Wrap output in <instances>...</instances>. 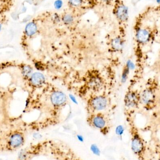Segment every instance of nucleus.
<instances>
[{
	"label": "nucleus",
	"mask_w": 160,
	"mask_h": 160,
	"mask_svg": "<svg viewBox=\"0 0 160 160\" xmlns=\"http://www.w3.org/2000/svg\"><path fill=\"white\" fill-rule=\"evenodd\" d=\"M158 86V81L156 78H150L145 88L140 92L141 105L147 111H151L156 106Z\"/></svg>",
	"instance_id": "1"
},
{
	"label": "nucleus",
	"mask_w": 160,
	"mask_h": 160,
	"mask_svg": "<svg viewBox=\"0 0 160 160\" xmlns=\"http://www.w3.org/2000/svg\"><path fill=\"white\" fill-rule=\"evenodd\" d=\"M25 142L24 136L20 132H13L3 140L0 141V151L17 150L23 146Z\"/></svg>",
	"instance_id": "2"
},
{
	"label": "nucleus",
	"mask_w": 160,
	"mask_h": 160,
	"mask_svg": "<svg viewBox=\"0 0 160 160\" xmlns=\"http://www.w3.org/2000/svg\"><path fill=\"white\" fill-rule=\"evenodd\" d=\"M99 3L98 0H68V7L71 12L85 11L92 9Z\"/></svg>",
	"instance_id": "3"
},
{
	"label": "nucleus",
	"mask_w": 160,
	"mask_h": 160,
	"mask_svg": "<svg viewBox=\"0 0 160 160\" xmlns=\"http://www.w3.org/2000/svg\"><path fill=\"white\" fill-rule=\"evenodd\" d=\"M113 14L119 23H126L128 19V9L121 0L114 1Z\"/></svg>",
	"instance_id": "4"
},
{
	"label": "nucleus",
	"mask_w": 160,
	"mask_h": 160,
	"mask_svg": "<svg viewBox=\"0 0 160 160\" xmlns=\"http://www.w3.org/2000/svg\"><path fill=\"white\" fill-rule=\"evenodd\" d=\"M124 103L129 108H136L141 105L140 92L137 90H130L126 92Z\"/></svg>",
	"instance_id": "5"
},
{
	"label": "nucleus",
	"mask_w": 160,
	"mask_h": 160,
	"mask_svg": "<svg viewBox=\"0 0 160 160\" xmlns=\"http://www.w3.org/2000/svg\"><path fill=\"white\" fill-rule=\"evenodd\" d=\"M107 100L105 96L100 95L92 97L88 101V105L92 110L101 111L106 108Z\"/></svg>",
	"instance_id": "6"
},
{
	"label": "nucleus",
	"mask_w": 160,
	"mask_h": 160,
	"mask_svg": "<svg viewBox=\"0 0 160 160\" xmlns=\"http://www.w3.org/2000/svg\"><path fill=\"white\" fill-rule=\"evenodd\" d=\"M151 38V34L148 30L139 29L136 31V39L139 45H144L149 43Z\"/></svg>",
	"instance_id": "7"
},
{
	"label": "nucleus",
	"mask_w": 160,
	"mask_h": 160,
	"mask_svg": "<svg viewBox=\"0 0 160 160\" xmlns=\"http://www.w3.org/2000/svg\"><path fill=\"white\" fill-rule=\"evenodd\" d=\"M51 101L53 106L60 107L66 102L67 97L63 92L56 91L51 95Z\"/></svg>",
	"instance_id": "8"
},
{
	"label": "nucleus",
	"mask_w": 160,
	"mask_h": 160,
	"mask_svg": "<svg viewBox=\"0 0 160 160\" xmlns=\"http://www.w3.org/2000/svg\"><path fill=\"white\" fill-rule=\"evenodd\" d=\"M144 145L139 134L134 132L132 141V149L135 154H141L143 149Z\"/></svg>",
	"instance_id": "9"
},
{
	"label": "nucleus",
	"mask_w": 160,
	"mask_h": 160,
	"mask_svg": "<svg viewBox=\"0 0 160 160\" xmlns=\"http://www.w3.org/2000/svg\"><path fill=\"white\" fill-rule=\"evenodd\" d=\"M91 125L96 128L102 130L106 126V121L102 114L99 113L91 117Z\"/></svg>",
	"instance_id": "10"
},
{
	"label": "nucleus",
	"mask_w": 160,
	"mask_h": 160,
	"mask_svg": "<svg viewBox=\"0 0 160 160\" xmlns=\"http://www.w3.org/2000/svg\"><path fill=\"white\" fill-rule=\"evenodd\" d=\"M37 20V19H34L26 25L24 32L28 37H32L37 33L38 29Z\"/></svg>",
	"instance_id": "11"
},
{
	"label": "nucleus",
	"mask_w": 160,
	"mask_h": 160,
	"mask_svg": "<svg viewBox=\"0 0 160 160\" xmlns=\"http://www.w3.org/2000/svg\"><path fill=\"white\" fill-rule=\"evenodd\" d=\"M124 44V40L123 38L118 36L112 39L111 42V47L114 51L118 52L122 49Z\"/></svg>",
	"instance_id": "12"
},
{
	"label": "nucleus",
	"mask_w": 160,
	"mask_h": 160,
	"mask_svg": "<svg viewBox=\"0 0 160 160\" xmlns=\"http://www.w3.org/2000/svg\"><path fill=\"white\" fill-rule=\"evenodd\" d=\"M30 81L34 86H41L45 82V78L43 74L40 73H35L31 76Z\"/></svg>",
	"instance_id": "13"
},
{
	"label": "nucleus",
	"mask_w": 160,
	"mask_h": 160,
	"mask_svg": "<svg viewBox=\"0 0 160 160\" xmlns=\"http://www.w3.org/2000/svg\"><path fill=\"white\" fill-rule=\"evenodd\" d=\"M103 81L99 76H94L90 78L89 85L90 87L95 90H99L102 86Z\"/></svg>",
	"instance_id": "14"
},
{
	"label": "nucleus",
	"mask_w": 160,
	"mask_h": 160,
	"mask_svg": "<svg viewBox=\"0 0 160 160\" xmlns=\"http://www.w3.org/2000/svg\"><path fill=\"white\" fill-rule=\"evenodd\" d=\"M74 15L73 13H67L63 15L62 20L63 23L66 25H70L72 24L74 21Z\"/></svg>",
	"instance_id": "15"
},
{
	"label": "nucleus",
	"mask_w": 160,
	"mask_h": 160,
	"mask_svg": "<svg viewBox=\"0 0 160 160\" xmlns=\"http://www.w3.org/2000/svg\"><path fill=\"white\" fill-rule=\"evenodd\" d=\"M90 149L92 153L96 156H100L101 155V150L96 144H91L90 146Z\"/></svg>",
	"instance_id": "16"
},
{
	"label": "nucleus",
	"mask_w": 160,
	"mask_h": 160,
	"mask_svg": "<svg viewBox=\"0 0 160 160\" xmlns=\"http://www.w3.org/2000/svg\"><path fill=\"white\" fill-rule=\"evenodd\" d=\"M32 68L29 66H25L23 67V74L24 76L25 77H29L32 74Z\"/></svg>",
	"instance_id": "17"
},
{
	"label": "nucleus",
	"mask_w": 160,
	"mask_h": 160,
	"mask_svg": "<svg viewBox=\"0 0 160 160\" xmlns=\"http://www.w3.org/2000/svg\"><path fill=\"white\" fill-rule=\"evenodd\" d=\"M63 5V3L61 0H57L55 1L54 3V6L55 8L57 9H59L61 8Z\"/></svg>",
	"instance_id": "18"
},
{
	"label": "nucleus",
	"mask_w": 160,
	"mask_h": 160,
	"mask_svg": "<svg viewBox=\"0 0 160 160\" xmlns=\"http://www.w3.org/2000/svg\"><path fill=\"white\" fill-rule=\"evenodd\" d=\"M124 132V128L122 126H117L116 129V134L118 136H121Z\"/></svg>",
	"instance_id": "19"
},
{
	"label": "nucleus",
	"mask_w": 160,
	"mask_h": 160,
	"mask_svg": "<svg viewBox=\"0 0 160 160\" xmlns=\"http://www.w3.org/2000/svg\"><path fill=\"white\" fill-rule=\"evenodd\" d=\"M77 139L80 142H83L84 141V139L83 136L81 135H77Z\"/></svg>",
	"instance_id": "20"
},
{
	"label": "nucleus",
	"mask_w": 160,
	"mask_h": 160,
	"mask_svg": "<svg viewBox=\"0 0 160 160\" xmlns=\"http://www.w3.org/2000/svg\"><path fill=\"white\" fill-rule=\"evenodd\" d=\"M101 1L106 4H110L111 3L112 4V1L113 0H101Z\"/></svg>",
	"instance_id": "21"
},
{
	"label": "nucleus",
	"mask_w": 160,
	"mask_h": 160,
	"mask_svg": "<svg viewBox=\"0 0 160 160\" xmlns=\"http://www.w3.org/2000/svg\"><path fill=\"white\" fill-rule=\"evenodd\" d=\"M1 20H2L0 18V31L1 30V28H2V26H3V23H2Z\"/></svg>",
	"instance_id": "22"
},
{
	"label": "nucleus",
	"mask_w": 160,
	"mask_h": 160,
	"mask_svg": "<svg viewBox=\"0 0 160 160\" xmlns=\"http://www.w3.org/2000/svg\"><path fill=\"white\" fill-rule=\"evenodd\" d=\"M156 2H157L158 3H160V0H156Z\"/></svg>",
	"instance_id": "23"
},
{
	"label": "nucleus",
	"mask_w": 160,
	"mask_h": 160,
	"mask_svg": "<svg viewBox=\"0 0 160 160\" xmlns=\"http://www.w3.org/2000/svg\"><path fill=\"white\" fill-rule=\"evenodd\" d=\"M0 1H8V0H0Z\"/></svg>",
	"instance_id": "24"
}]
</instances>
